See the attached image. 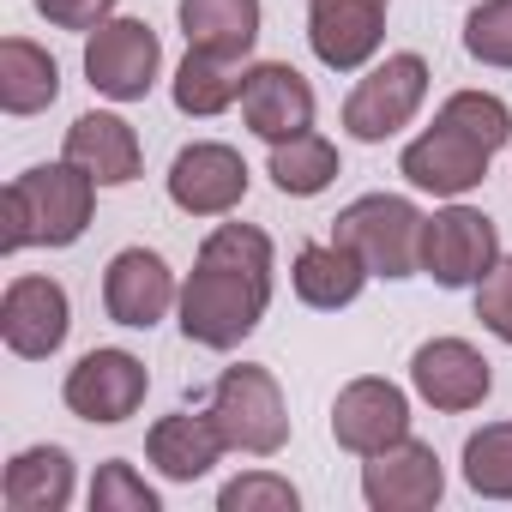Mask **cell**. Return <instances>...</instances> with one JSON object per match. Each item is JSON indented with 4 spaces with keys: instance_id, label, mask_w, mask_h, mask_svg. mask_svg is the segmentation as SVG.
<instances>
[{
    "instance_id": "603a6c76",
    "label": "cell",
    "mask_w": 512,
    "mask_h": 512,
    "mask_svg": "<svg viewBox=\"0 0 512 512\" xmlns=\"http://www.w3.org/2000/svg\"><path fill=\"white\" fill-rule=\"evenodd\" d=\"M0 500L13 512H61L73 500V458L61 446H31L7 464V482H0Z\"/></svg>"
},
{
    "instance_id": "30bf717a",
    "label": "cell",
    "mask_w": 512,
    "mask_h": 512,
    "mask_svg": "<svg viewBox=\"0 0 512 512\" xmlns=\"http://www.w3.org/2000/svg\"><path fill=\"white\" fill-rule=\"evenodd\" d=\"M73 332V308H67V290L55 278H13L7 296H0V338H7L13 356L25 362H43L67 344Z\"/></svg>"
},
{
    "instance_id": "4dcf8cb0",
    "label": "cell",
    "mask_w": 512,
    "mask_h": 512,
    "mask_svg": "<svg viewBox=\"0 0 512 512\" xmlns=\"http://www.w3.org/2000/svg\"><path fill=\"white\" fill-rule=\"evenodd\" d=\"M476 320L500 344H512V260H494V272L476 284Z\"/></svg>"
},
{
    "instance_id": "3957f363",
    "label": "cell",
    "mask_w": 512,
    "mask_h": 512,
    "mask_svg": "<svg viewBox=\"0 0 512 512\" xmlns=\"http://www.w3.org/2000/svg\"><path fill=\"white\" fill-rule=\"evenodd\" d=\"M332 241L356 247L374 278H416L422 272V211L398 193H362L338 211Z\"/></svg>"
},
{
    "instance_id": "277c9868",
    "label": "cell",
    "mask_w": 512,
    "mask_h": 512,
    "mask_svg": "<svg viewBox=\"0 0 512 512\" xmlns=\"http://www.w3.org/2000/svg\"><path fill=\"white\" fill-rule=\"evenodd\" d=\"M211 422L229 440V452H247V458H272L290 440V410H284L278 380L266 368H247V362L223 368V380L211 392Z\"/></svg>"
},
{
    "instance_id": "4fadbf2b",
    "label": "cell",
    "mask_w": 512,
    "mask_h": 512,
    "mask_svg": "<svg viewBox=\"0 0 512 512\" xmlns=\"http://www.w3.org/2000/svg\"><path fill=\"white\" fill-rule=\"evenodd\" d=\"M169 199L187 217H223V211H235L247 199V163H241V151L217 145V139L187 145L169 163Z\"/></svg>"
},
{
    "instance_id": "2e32d148",
    "label": "cell",
    "mask_w": 512,
    "mask_h": 512,
    "mask_svg": "<svg viewBox=\"0 0 512 512\" xmlns=\"http://www.w3.org/2000/svg\"><path fill=\"white\" fill-rule=\"evenodd\" d=\"M386 37V0H308V43L320 67L356 73L374 61Z\"/></svg>"
},
{
    "instance_id": "5b68a950",
    "label": "cell",
    "mask_w": 512,
    "mask_h": 512,
    "mask_svg": "<svg viewBox=\"0 0 512 512\" xmlns=\"http://www.w3.org/2000/svg\"><path fill=\"white\" fill-rule=\"evenodd\" d=\"M500 260V235L482 211L470 205H446L434 217H422V272L440 290H470L494 272Z\"/></svg>"
},
{
    "instance_id": "8992f818",
    "label": "cell",
    "mask_w": 512,
    "mask_h": 512,
    "mask_svg": "<svg viewBox=\"0 0 512 512\" xmlns=\"http://www.w3.org/2000/svg\"><path fill=\"white\" fill-rule=\"evenodd\" d=\"M428 97V61L422 55H386L350 97H344V127L362 145L392 139L398 127H410V115Z\"/></svg>"
},
{
    "instance_id": "d6986e66",
    "label": "cell",
    "mask_w": 512,
    "mask_h": 512,
    "mask_svg": "<svg viewBox=\"0 0 512 512\" xmlns=\"http://www.w3.org/2000/svg\"><path fill=\"white\" fill-rule=\"evenodd\" d=\"M67 163H79L97 187H127V181H139L145 151L121 115H79L67 127Z\"/></svg>"
},
{
    "instance_id": "ba28073f",
    "label": "cell",
    "mask_w": 512,
    "mask_h": 512,
    "mask_svg": "<svg viewBox=\"0 0 512 512\" xmlns=\"http://www.w3.org/2000/svg\"><path fill=\"white\" fill-rule=\"evenodd\" d=\"M145 386H151V374H145V362L133 350H91V356L73 362L61 398H67V410L79 422L115 428V422H127L145 404Z\"/></svg>"
},
{
    "instance_id": "484cf974",
    "label": "cell",
    "mask_w": 512,
    "mask_h": 512,
    "mask_svg": "<svg viewBox=\"0 0 512 512\" xmlns=\"http://www.w3.org/2000/svg\"><path fill=\"white\" fill-rule=\"evenodd\" d=\"M464 482L482 500H512V422H488L464 440Z\"/></svg>"
},
{
    "instance_id": "ffe728a7",
    "label": "cell",
    "mask_w": 512,
    "mask_h": 512,
    "mask_svg": "<svg viewBox=\"0 0 512 512\" xmlns=\"http://www.w3.org/2000/svg\"><path fill=\"white\" fill-rule=\"evenodd\" d=\"M368 278H374L368 260H362L356 247H344V241H314V247H302V253H296V272H290L296 296H302L308 308H320V314L350 308Z\"/></svg>"
},
{
    "instance_id": "4316f807",
    "label": "cell",
    "mask_w": 512,
    "mask_h": 512,
    "mask_svg": "<svg viewBox=\"0 0 512 512\" xmlns=\"http://www.w3.org/2000/svg\"><path fill=\"white\" fill-rule=\"evenodd\" d=\"M440 121H452L458 133H470V139L488 145V151H500V145L512 139V109H506L500 97H488V91H452V97L440 103Z\"/></svg>"
},
{
    "instance_id": "e0dca14e",
    "label": "cell",
    "mask_w": 512,
    "mask_h": 512,
    "mask_svg": "<svg viewBox=\"0 0 512 512\" xmlns=\"http://www.w3.org/2000/svg\"><path fill=\"white\" fill-rule=\"evenodd\" d=\"M410 386H416L434 410L458 416V410H476V404L488 398L494 374H488V362H482L476 344H464V338H428V344L410 356Z\"/></svg>"
},
{
    "instance_id": "ac0fdd59",
    "label": "cell",
    "mask_w": 512,
    "mask_h": 512,
    "mask_svg": "<svg viewBox=\"0 0 512 512\" xmlns=\"http://www.w3.org/2000/svg\"><path fill=\"white\" fill-rule=\"evenodd\" d=\"M181 37L211 61H247L260 43V0H181Z\"/></svg>"
},
{
    "instance_id": "7a4b0ae2",
    "label": "cell",
    "mask_w": 512,
    "mask_h": 512,
    "mask_svg": "<svg viewBox=\"0 0 512 512\" xmlns=\"http://www.w3.org/2000/svg\"><path fill=\"white\" fill-rule=\"evenodd\" d=\"M91 205H97V181L79 163H43L25 169L19 181H7L0 193V211H7V229H0V253L19 247H73L91 229Z\"/></svg>"
},
{
    "instance_id": "44dd1931",
    "label": "cell",
    "mask_w": 512,
    "mask_h": 512,
    "mask_svg": "<svg viewBox=\"0 0 512 512\" xmlns=\"http://www.w3.org/2000/svg\"><path fill=\"white\" fill-rule=\"evenodd\" d=\"M223 452H229V440L217 434L211 410H205V416H163V422L145 434V458H151L169 482H199Z\"/></svg>"
},
{
    "instance_id": "6da1fadb",
    "label": "cell",
    "mask_w": 512,
    "mask_h": 512,
    "mask_svg": "<svg viewBox=\"0 0 512 512\" xmlns=\"http://www.w3.org/2000/svg\"><path fill=\"white\" fill-rule=\"evenodd\" d=\"M272 308V235L253 223H217L199 266L181 284V332L205 350H235Z\"/></svg>"
},
{
    "instance_id": "8fae6325",
    "label": "cell",
    "mask_w": 512,
    "mask_h": 512,
    "mask_svg": "<svg viewBox=\"0 0 512 512\" xmlns=\"http://www.w3.org/2000/svg\"><path fill=\"white\" fill-rule=\"evenodd\" d=\"M440 494H446V470H440V458H434L428 440L404 434L398 446H386V452H374L362 464V500L374 512H422Z\"/></svg>"
},
{
    "instance_id": "52a82bcc",
    "label": "cell",
    "mask_w": 512,
    "mask_h": 512,
    "mask_svg": "<svg viewBox=\"0 0 512 512\" xmlns=\"http://www.w3.org/2000/svg\"><path fill=\"white\" fill-rule=\"evenodd\" d=\"M157 67H163V43L145 19H109L85 43V79H91V91H103L115 103H139L157 85Z\"/></svg>"
},
{
    "instance_id": "7c38bea8",
    "label": "cell",
    "mask_w": 512,
    "mask_h": 512,
    "mask_svg": "<svg viewBox=\"0 0 512 512\" xmlns=\"http://www.w3.org/2000/svg\"><path fill=\"white\" fill-rule=\"evenodd\" d=\"M175 302H181V290H175V272L163 266V253L121 247L115 260H109V272H103V308H109L115 326L151 332Z\"/></svg>"
},
{
    "instance_id": "9c48e42d",
    "label": "cell",
    "mask_w": 512,
    "mask_h": 512,
    "mask_svg": "<svg viewBox=\"0 0 512 512\" xmlns=\"http://www.w3.org/2000/svg\"><path fill=\"white\" fill-rule=\"evenodd\" d=\"M404 434H410V398H404L392 380L362 374V380H350V386L338 392V404H332V440H338L344 452L374 458V452L398 446Z\"/></svg>"
},
{
    "instance_id": "9a60e30c",
    "label": "cell",
    "mask_w": 512,
    "mask_h": 512,
    "mask_svg": "<svg viewBox=\"0 0 512 512\" xmlns=\"http://www.w3.org/2000/svg\"><path fill=\"white\" fill-rule=\"evenodd\" d=\"M488 157H494L488 145H476L470 133H458L452 121L434 115V127L404 145V163H398V169H404L410 187L440 193V199H458V193H470V187L488 175Z\"/></svg>"
},
{
    "instance_id": "f546056e",
    "label": "cell",
    "mask_w": 512,
    "mask_h": 512,
    "mask_svg": "<svg viewBox=\"0 0 512 512\" xmlns=\"http://www.w3.org/2000/svg\"><path fill=\"white\" fill-rule=\"evenodd\" d=\"M91 512H157V494L133 476L127 458H109L91 482Z\"/></svg>"
},
{
    "instance_id": "f1b7e54d",
    "label": "cell",
    "mask_w": 512,
    "mask_h": 512,
    "mask_svg": "<svg viewBox=\"0 0 512 512\" xmlns=\"http://www.w3.org/2000/svg\"><path fill=\"white\" fill-rule=\"evenodd\" d=\"M217 506L223 512H296V488L272 470H247L217 494Z\"/></svg>"
},
{
    "instance_id": "7402d4cb",
    "label": "cell",
    "mask_w": 512,
    "mask_h": 512,
    "mask_svg": "<svg viewBox=\"0 0 512 512\" xmlns=\"http://www.w3.org/2000/svg\"><path fill=\"white\" fill-rule=\"evenodd\" d=\"M61 97V67L49 49H37L31 37H7L0 43V109L7 115H43Z\"/></svg>"
},
{
    "instance_id": "83f0119b",
    "label": "cell",
    "mask_w": 512,
    "mask_h": 512,
    "mask_svg": "<svg viewBox=\"0 0 512 512\" xmlns=\"http://www.w3.org/2000/svg\"><path fill=\"white\" fill-rule=\"evenodd\" d=\"M464 49L482 67H512V0H482L464 19Z\"/></svg>"
},
{
    "instance_id": "cb8c5ba5",
    "label": "cell",
    "mask_w": 512,
    "mask_h": 512,
    "mask_svg": "<svg viewBox=\"0 0 512 512\" xmlns=\"http://www.w3.org/2000/svg\"><path fill=\"white\" fill-rule=\"evenodd\" d=\"M272 181H278V193H290V199L326 193V187L338 181V145L320 139L314 127L296 133V139H284V145H272Z\"/></svg>"
},
{
    "instance_id": "1f68e13d",
    "label": "cell",
    "mask_w": 512,
    "mask_h": 512,
    "mask_svg": "<svg viewBox=\"0 0 512 512\" xmlns=\"http://www.w3.org/2000/svg\"><path fill=\"white\" fill-rule=\"evenodd\" d=\"M37 13L55 31H97V25H109L115 0H37Z\"/></svg>"
},
{
    "instance_id": "5bb4252c",
    "label": "cell",
    "mask_w": 512,
    "mask_h": 512,
    "mask_svg": "<svg viewBox=\"0 0 512 512\" xmlns=\"http://www.w3.org/2000/svg\"><path fill=\"white\" fill-rule=\"evenodd\" d=\"M241 121L266 145H284L314 127V91L290 61H260L241 73Z\"/></svg>"
},
{
    "instance_id": "d4e9b609",
    "label": "cell",
    "mask_w": 512,
    "mask_h": 512,
    "mask_svg": "<svg viewBox=\"0 0 512 512\" xmlns=\"http://www.w3.org/2000/svg\"><path fill=\"white\" fill-rule=\"evenodd\" d=\"M235 97H241V79L229 73V61H211V55L187 49V61L175 67V109L205 121V115H223Z\"/></svg>"
}]
</instances>
